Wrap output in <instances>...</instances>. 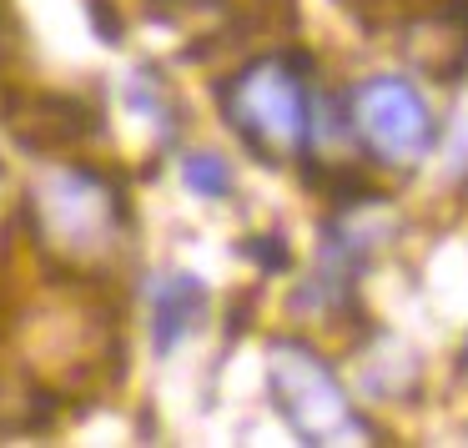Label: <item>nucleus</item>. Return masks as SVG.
<instances>
[{"label": "nucleus", "instance_id": "4", "mask_svg": "<svg viewBox=\"0 0 468 448\" xmlns=\"http://www.w3.org/2000/svg\"><path fill=\"white\" fill-rule=\"evenodd\" d=\"M353 122H357V136L393 166H413L433 152V112L398 76H373V81L357 86Z\"/></svg>", "mask_w": 468, "mask_h": 448}, {"label": "nucleus", "instance_id": "5", "mask_svg": "<svg viewBox=\"0 0 468 448\" xmlns=\"http://www.w3.org/2000/svg\"><path fill=\"white\" fill-rule=\"evenodd\" d=\"M202 303H207L202 287L186 272H172L152 287V327H156V347H162V353L192 333V323L202 317Z\"/></svg>", "mask_w": 468, "mask_h": 448}, {"label": "nucleus", "instance_id": "3", "mask_svg": "<svg viewBox=\"0 0 468 448\" xmlns=\"http://www.w3.org/2000/svg\"><path fill=\"white\" fill-rule=\"evenodd\" d=\"M267 383L282 408V418L292 423V433L313 448H337V443H373V428L357 418V408L347 403L343 383L327 373V363L303 343H272L267 357Z\"/></svg>", "mask_w": 468, "mask_h": 448}, {"label": "nucleus", "instance_id": "6", "mask_svg": "<svg viewBox=\"0 0 468 448\" xmlns=\"http://www.w3.org/2000/svg\"><path fill=\"white\" fill-rule=\"evenodd\" d=\"M182 176H186V182H192L197 187V192H202V197H222L227 192V166H222V156H186V162H182Z\"/></svg>", "mask_w": 468, "mask_h": 448}, {"label": "nucleus", "instance_id": "1", "mask_svg": "<svg viewBox=\"0 0 468 448\" xmlns=\"http://www.w3.org/2000/svg\"><path fill=\"white\" fill-rule=\"evenodd\" d=\"M222 106L237 132L272 162H292L313 142V96L297 56H262L237 71L222 86Z\"/></svg>", "mask_w": 468, "mask_h": 448}, {"label": "nucleus", "instance_id": "2", "mask_svg": "<svg viewBox=\"0 0 468 448\" xmlns=\"http://www.w3.org/2000/svg\"><path fill=\"white\" fill-rule=\"evenodd\" d=\"M31 217L41 242L66 262H96L122 242V197L86 166H56L36 182Z\"/></svg>", "mask_w": 468, "mask_h": 448}]
</instances>
